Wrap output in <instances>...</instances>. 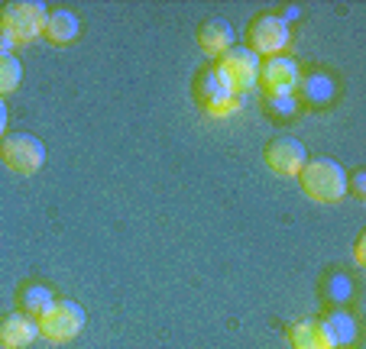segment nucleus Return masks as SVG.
Listing matches in <instances>:
<instances>
[{
	"label": "nucleus",
	"instance_id": "20",
	"mask_svg": "<svg viewBox=\"0 0 366 349\" xmlns=\"http://www.w3.org/2000/svg\"><path fill=\"white\" fill-rule=\"evenodd\" d=\"M266 103H269V110L279 116L295 113V97H266Z\"/></svg>",
	"mask_w": 366,
	"mask_h": 349
},
{
	"label": "nucleus",
	"instance_id": "3",
	"mask_svg": "<svg viewBox=\"0 0 366 349\" xmlns=\"http://www.w3.org/2000/svg\"><path fill=\"white\" fill-rule=\"evenodd\" d=\"M84 320H88V314H84L81 304L71 301V298H56V304L39 317V336L62 346V343H71L81 333Z\"/></svg>",
	"mask_w": 366,
	"mask_h": 349
},
{
	"label": "nucleus",
	"instance_id": "11",
	"mask_svg": "<svg viewBox=\"0 0 366 349\" xmlns=\"http://www.w3.org/2000/svg\"><path fill=\"white\" fill-rule=\"evenodd\" d=\"M234 39H237L234 26H230L227 20H221V16H211V20H204L198 26V46L207 59H221V55L234 46Z\"/></svg>",
	"mask_w": 366,
	"mask_h": 349
},
{
	"label": "nucleus",
	"instance_id": "21",
	"mask_svg": "<svg viewBox=\"0 0 366 349\" xmlns=\"http://www.w3.org/2000/svg\"><path fill=\"white\" fill-rule=\"evenodd\" d=\"M353 262H357L360 268L366 265V233H360L357 243H353Z\"/></svg>",
	"mask_w": 366,
	"mask_h": 349
},
{
	"label": "nucleus",
	"instance_id": "13",
	"mask_svg": "<svg viewBox=\"0 0 366 349\" xmlns=\"http://www.w3.org/2000/svg\"><path fill=\"white\" fill-rule=\"evenodd\" d=\"M78 33H81V20H78L69 7L49 10L46 26H42V36H46L52 46H69V42L78 39Z\"/></svg>",
	"mask_w": 366,
	"mask_h": 349
},
{
	"label": "nucleus",
	"instance_id": "15",
	"mask_svg": "<svg viewBox=\"0 0 366 349\" xmlns=\"http://www.w3.org/2000/svg\"><path fill=\"white\" fill-rule=\"evenodd\" d=\"M16 301H20L23 314L33 317V320H39V317L56 304V295H52V288L39 285V281H29V285L20 288V298H16Z\"/></svg>",
	"mask_w": 366,
	"mask_h": 349
},
{
	"label": "nucleus",
	"instance_id": "23",
	"mask_svg": "<svg viewBox=\"0 0 366 349\" xmlns=\"http://www.w3.org/2000/svg\"><path fill=\"white\" fill-rule=\"evenodd\" d=\"M0 39H4V36H0Z\"/></svg>",
	"mask_w": 366,
	"mask_h": 349
},
{
	"label": "nucleus",
	"instance_id": "18",
	"mask_svg": "<svg viewBox=\"0 0 366 349\" xmlns=\"http://www.w3.org/2000/svg\"><path fill=\"white\" fill-rule=\"evenodd\" d=\"M305 97L315 103H327L334 97V84L327 81L325 75H311L308 81H305Z\"/></svg>",
	"mask_w": 366,
	"mask_h": 349
},
{
	"label": "nucleus",
	"instance_id": "2",
	"mask_svg": "<svg viewBox=\"0 0 366 349\" xmlns=\"http://www.w3.org/2000/svg\"><path fill=\"white\" fill-rule=\"evenodd\" d=\"M49 7L39 0H10L0 7V36L14 46H26L36 36H42Z\"/></svg>",
	"mask_w": 366,
	"mask_h": 349
},
{
	"label": "nucleus",
	"instance_id": "6",
	"mask_svg": "<svg viewBox=\"0 0 366 349\" xmlns=\"http://www.w3.org/2000/svg\"><path fill=\"white\" fill-rule=\"evenodd\" d=\"M0 162L16 175H36L46 162V146L33 133H7L0 139Z\"/></svg>",
	"mask_w": 366,
	"mask_h": 349
},
{
	"label": "nucleus",
	"instance_id": "9",
	"mask_svg": "<svg viewBox=\"0 0 366 349\" xmlns=\"http://www.w3.org/2000/svg\"><path fill=\"white\" fill-rule=\"evenodd\" d=\"M263 158L279 178H298V171L308 162V152H305V146L295 136H276L263 149Z\"/></svg>",
	"mask_w": 366,
	"mask_h": 349
},
{
	"label": "nucleus",
	"instance_id": "10",
	"mask_svg": "<svg viewBox=\"0 0 366 349\" xmlns=\"http://www.w3.org/2000/svg\"><path fill=\"white\" fill-rule=\"evenodd\" d=\"M39 336V320L26 317L23 310L0 317V346L4 349H26Z\"/></svg>",
	"mask_w": 366,
	"mask_h": 349
},
{
	"label": "nucleus",
	"instance_id": "16",
	"mask_svg": "<svg viewBox=\"0 0 366 349\" xmlns=\"http://www.w3.org/2000/svg\"><path fill=\"white\" fill-rule=\"evenodd\" d=\"M321 295H325V301L331 304H347L353 298V281L347 278L344 272H337V268H331V272L321 278Z\"/></svg>",
	"mask_w": 366,
	"mask_h": 349
},
{
	"label": "nucleus",
	"instance_id": "5",
	"mask_svg": "<svg viewBox=\"0 0 366 349\" xmlns=\"http://www.w3.org/2000/svg\"><path fill=\"white\" fill-rule=\"evenodd\" d=\"M289 39H292V29L279 14H259V16H253L247 26V49L256 52L259 59L285 55Z\"/></svg>",
	"mask_w": 366,
	"mask_h": 349
},
{
	"label": "nucleus",
	"instance_id": "22",
	"mask_svg": "<svg viewBox=\"0 0 366 349\" xmlns=\"http://www.w3.org/2000/svg\"><path fill=\"white\" fill-rule=\"evenodd\" d=\"M7 120H10V113H7V101L0 97V139L7 136Z\"/></svg>",
	"mask_w": 366,
	"mask_h": 349
},
{
	"label": "nucleus",
	"instance_id": "17",
	"mask_svg": "<svg viewBox=\"0 0 366 349\" xmlns=\"http://www.w3.org/2000/svg\"><path fill=\"white\" fill-rule=\"evenodd\" d=\"M23 81V65L14 52H0V97L14 94Z\"/></svg>",
	"mask_w": 366,
	"mask_h": 349
},
{
	"label": "nucleus",
	"instance_id": "8",
	"mask_svg": "<svg viewBox=\"0 0 366 349\" xmlns=\"http://www.w3.org/2000/svg\"><path fill=\"white\" fill-rule=\"evenodd\" d=\"M194 97H198V103L207 113H230L237 107V97L230 94V88L224 84L221 71L214 65H207V69H201L194 75Z\"/></svg>",
	"mask_w": 366,
	"mask_h": 349
},
{
	"label": "nucleus",
	"instance_id": "1",
	"mask_svg": "<svg viewBox=\"0 0 366 349\" xmlns=\"http://www.w3.org/2000/svg\"><path fill=\"white\" fill-rule=\"evenodd\" d=\"M298 185L318 204H340L347 198V171L334 158H308L298 171Z\"/></svg>",
	"mask_w": 366,
	"mask_h": 349
},
{
	"label": "nucleus",
	"instance_id": "7",
	"mask_svg": "<svg viewBox=\"0 0 366 349\" xmlns=\"http://www.w3.org/2000/svg\"><path fill=\"white\" fill-rule=\"evenodd\" d=\"M302 84V71H298V62L289 59V55H272V59H263L259 62V84L266 97H292Z\"/></svg>",
	"mask_w": 366,
	"mask_h": 349
},
{
	"label": "nucleus",
	"instance_id": "19",
	"mask_svg": "<svg viewBox=\"0 0 366 349\" xmlns=\"http://www.w3.org/2000/svg\"><path fill=\"white\" fill-rule=\"evenodd\" d=\"M347 194H353L357 201L366 198V171L363 168H357L350 178H347Z\"/></svg>",
	"mask_w": 366,
	"mask_h": 349
},
{
	"label": "nucleus",
	"instance_id": "12",
	"mask_svg": "<svg viewBox=\"0 0 366 349\" xmlns=\"http://www.w3.org/2000/svg\"><path fill=\"white\" fill-rule=\"evenodd\" d=\"M318 320H321V327H325V333H327V340H331L334 349H347L350 343H357L360 323H357V317L347 314L344 308H331L327 314H321Z\"/></svg>",
	"mask_w": 366,
	"mask_h": 349
},
{
	"label": "nucleus",
	"instance_id": "14",
	"mask_svg": "<svg viewBox=\"0 0 366 349\" xmlns=\"http://www.w3.org/2000/svg\"><path fill=\"white\" fill-rule=\"evenodd\" d=\"M289 346H292V349H334L318 317H315V320L308 317V320L292 323V330H289Z\"/></svg>",
	"mask_w": 366,
	"mask_h": 349
},
{
	"label": "nucleus",
	"instance_id": "4",
	"mask_svg": "<svg viewBox=\"0 0 366 349\" xmlns=\"http://www.w3.org/2000/svg\"><path fill=\"white\" fill-rule=\"evenodd\" d=\"M259 55L249 52L247 46H230L227 52L217 59L214 69L221 71L224 84L230 88V94H247V91H253L256 84H259Z\"/></svg>",
	"mask_w": 366,
	"mask_h": 349
}]
</instances>
